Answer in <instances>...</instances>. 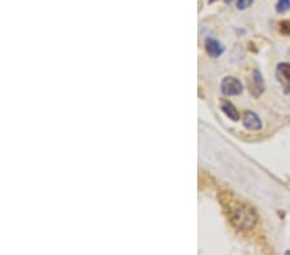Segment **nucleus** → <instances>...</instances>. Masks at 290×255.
Instances as JSON below:
<instances>
[{"label":"nucleus","instance_id":"423d86ee","mask_svg":"<svg viewBox=\"0 0 290 255\" xmlns=\"http://www.w3.org/2000/svg\"><path fill=\"white\" fill-rule=\"evenodd\" d=\"M221 107H222V111L225 112L226 116H227L229 120H232V121H239V120H240V114H239L236 107H235L231 102L223 101Z\"/></svg>","mask_w":290,"mask_h":255},{"label":"nucleus","instance_id":"6e6552de","mask_svg":"<svg viewBox=\"0 0 290 255\" xmlns=\"http://www.w3.org/2000/svg\"><path fill=\"white\" fill-rule=\"evenodd\" d=\"M290 9V0H277L276 4V12L277 13H285Z\"/></svg>","mask_w":290,"mask_h":255},{"label":"nucleus","instance_id":"20e7f679","mask_svg":"<svg viewBox=\"0 0 290 255\" xmlns=\"http://www.w3.org/2000/svg\"><path fill=\"white\" fill-rule=\"evenodd\" d=\"M205 49H207V53L213 58L221 57L225 53V47L222 44L219 43L218 40L211 39V38L205 40Z\"/></svg>","mask_w":290,"mask_h":255},{"label":"nucleus","instance_id":"39448f33","mask_svg":"<svg viewBox=\"0 0 290 255\" xmlns=\"http://www.w3.org/2000/svg\"><path fill=\"white\" fill-rule=\"evenodd\" d=\"M244 126L249 130H261L262 129V121L259 116L253 111H247L244 114L243 119Z\"/></svg>","mask_w":290,"mask_h":255},{"label":"nucleus","instance_id":"0eeeda50","mask_svg":"<svg viewBox=\"0 0 290 255\" xmlns=\"http://www.w3.org/2000/svg\"><path fill=\"white\" fill-rule=\"evenodd\" d=\"M254 88L255 89H258L259 94L263 92V88H265V85H263V78H262L261 72L258 71V70H255L254 71V75H253V85H251V89H249V90H251V92H253V90H254Z\"/></svg>","mask_w":290,"mask_h":255},{"label":"nucleus","instance_id":"9d476101","mask_svg":"<svg viewBox=\"0 0 290 255\" xmlns=\"http://www.w3.org/2000/svg\"><path fill=\"white\" fill-rule=\"evenodd\" d=\"M253 4V0H237V8L240 11H244V9H248Z\"/></svg>","mask_w":290,"mask_h":255},{"label":"nucleus","instance_id":"f03ea898","mask_svg":"<svg viewBox=\"0 0 290 255\" xmlns=\"http://www.w3.org/2000/svg\"><path fill=\"white\" fill-rule=\"evenodd\" d=\"M221 88L225 96H239L243 92V84L240 83V80H237L236 78H231V76L222 80Z\"/></svg>","mask_w":290,"mask_h":255},{"label":"nucleus","instance_id":"1a4fd4ad","mask_svg":"<svg viewBox=\"0 0 290 255\" xmlns=\"http://www.w3.org/2000/svg\"><path fill=\"white\" fill-rule=\"evenodd\" d=\"M280 33L284 34V35L290 36V20L283 21L280 23Z\"/></svg>","mask_w":290,"mask_h":255},{"label":"nucleus","instance_id":"f257e3e1","mask_svg":"<svg viewBox=\"0 0 290 255\" xmlns=\"http://www.w3.org/2000/svg\"><path fill=\"white\" fill-rule=\"evenodd\" d=\"M222 204L233 227L239 231H250L254 228L258 216L249 205L233 200L231 195H226V198L222 197Z\"/></svg>","mask_w":290,"mask_h":255},{"label":"nucleus","instance_id":"7ed1b4c3","mask_svg":"<svg viewBox=\"0 0 290 255\" xmlns=\"http://www.w3.org/2000/svg\"><path fill=\"white\" fill-rule=\"evenodd\" d=\"M276 75H277V79L283 86L287 90H290V63L288 62H284V63H280L277 66V70H276Z\"/></svg>","mask_w":290,"mask_h":255}]
</instances>
